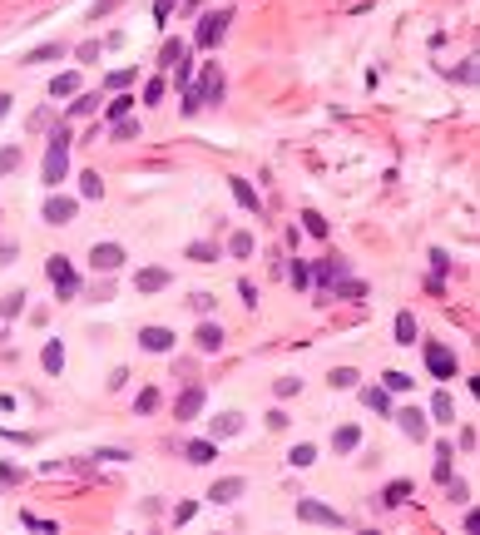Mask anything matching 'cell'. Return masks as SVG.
<instances>
[{
    "label": "cell",
    "mask_w": 480,
    "mask_h": 535,
    "mask_svg": "<svg viewBox=\"0 0 480 535\" xmlns=\"http://www.w3.org/2000/svg\"><path fill=\"white\" fill-rule=\"evenodd\" d=\"M70 179V129H50V154H45V169H40V184L45 189H60Z\"/></svg>",
    "instance_id": "obj_1"
},
{
    "label": "cell",
    "mask_w": 480,
    "mask_h": 535,
    "mask_svg": "<svg viewBox=\"0 0 480 535\" xmlns=\"http://www.w3.org/2000/svg\"><path fill=\"white\" fill-rule=\"evenodd\" d=\"M228 20H233V10H203L198 30H193V45L198 50H218V40L228 35Z\"/></svg>",
    "instance_id": "obj_2"
},
{
    "label": "cell",
    "mask_w": 480,
    "mask_h": 535,
    "mask_svg": "<svg viewBox=\"0 0 480 535\" xmlns=\"http://www.w3.org/2000/svg\"><path fill=\"white\" fill-rule=\"evenodd\" d=\"M188 40H164V50H158V65L164 70H174V80L179 85H188V70H193V60H188Z\"/></svg>",
    "instance_id": "obj_3"
},
{
    "label": "cell",
    "mask_w": 480,
    "mask_h": 535,
    "mask_svg": "<svg viewBox=\"0 0 480 535\" xmlns=\"http://www.w3.org/2000/svg\"><path fill=\"white\" fill-rule=\"evenodd\" d=\"M297 520L302 525H327V530H347V515L322 506V501H297Z\"/></svg>",
    "instance_id": "obj_4"
},
{
    "label": "cell",
    "mask_w": 480,
    "mask_h": 535,
    "mask_svg": "<svg viewBox=\"0 0 480 535\" xmlns=\"http://www.w3.org/2000/svg\"><path fill=\"white\" fill-rule=\"evenodd\" d=\"M45 273H50V283H55V293H60V302H70L75 298V288H80V278H75V268H70V258H50L45 263Z\"/></svg>",
    "instance_id": "obj_5"
},
{
    "label": "cell",
    "mask_w": 480,
    "mask_h": 535,
    "mask_svg": "<svg viewBox=\"0 0 480 535\" xmlns=\"http://www.w3.org/2000/svg\"><path fill=\"white\" fill-rule=\"evenodd\" d=\"M183 89H193L198 104H218V99H223V70L208 60V65H203V80H198V85H183Z\"/></svg>",
    "instance_id": "obj_6"
},
{
    "label": "cell",
    "mask_w": 480,
    "mask_h": 535,
    "mask_svg": "<svg viewBox=\"0 0 480 535\" xmlns=\"http://www.w3.org/2000/svg\"><path fill=\"white\" fill-rule=\"evenodd\" d=\"M421 352H426V367H431V377H436V382H451V377H456V352H451V347L426 342Z\"/></svg>",
    "instance_id": "obj_7"
},
{
    "label": "cell",
    "mask_w": 480,
    "mask_h": 535,
    "mask_svg": "<svg viewBox=\"0 0 480 535\" xmlns=\"http://www.w3.org/2000/svg\"><path fill=\"white\" fill-rule=\"evenodd\" d=\"M89 268L94 273H114V268H124V248L119 243H94L89 248Z\"/></svg>",
    "instance_id": "obj_8"
},
{
    "label": "cell",
    "mask_w": 480,
    "mask_h": 535,
    "mask_svg": "<svg viewBox=\"0 0 480 535\" xmlns=\"http://www.w3.org/2000/svg\"><path fill=\"white\" fill-rule=\"evenodd\" d=\"M75 208H80L75 198H65V193H55V198H45V213H40V219L60 228V223H75Z\"/></svg>",
    "instance_id": "obj_9"
},
{
    "label": "cell",
    "mask_w": 480,
    "mask_h": 535,
    "mask_svg": "<svg viewBox=\"0 0 480 535\" xmlns=\"http://www.w3.org/2000/svg\"><path fill=\"white\" fill-rule=\"evenodd\" d=\"M243 491H248V481H243V476H223V481H213L208 501H213V506H233Z\"/></svg>",
    "instance_id": "obj_10"
},
{
    "label": "cell",
    "mask_w": 480,
    "mask_h": 535,
    "mask_svg": "<svg viewBox=\"0 0 480 535\" xmlns=\"http://www.w3.org/2000/svg\"><path fill=\"white\" fill-rule=\"evenodd\" d=\"M169 288V268H139L134 273V293L144 298V293H164Z\"/></svg>",
    "instance_id": "obj_11"
},
{
    "label": "cell",
    "mask_w": 480,
    "mask_h": 535,
    "mask_svg": "<svg viewBox=\"0 0 480 535\" xmlns=\"http://www.w3.org/2000/svg\"><path fill=\"white\" fill-rule=\"evenodd\" d=\"M174 411H179V421H193V416L203 411V387H198V382H188V387L179 392V402H174Z\"/></svg>",
    "instance_id": "obj_12"
},
{
    "label": "cell",
    "mask_w": 480,
    "mask_h": 535,
    "mask_svg": "<svg viewBox=\"0 0 480 535\" xmlns=\"http://www.w3.org/2000/svg\"><path fill=\"white\" fill-rule=\"evenodd\" d=\"M396 416V426L411 437V441H426V411L421 406H406V411H391Z\"/></svg>",
    "instance_id": "obj_13"
},
{
    "label": "cell",
    "mask_w": 480,
    "mask_h": 535,
    "mask_svg": "<svg viewBox=\"0 0 480 535\" xmlns=\"http://www.w3.org/2000/svg\"><path fill=\"white\" fill-rule=\"evenodd\" d=\"M193 347H198V352H223V328L203 317V323H198V332H193Z\"/></svg>",
    "instance_id": "obj_14"
},
{
    "label": "cell",
    "mask_w": 480,
    "mask_h": 535,
    "mask_svg": "<svg viewBox=\"0 0 480 535\" xmlns=\"http://www.w3.org/2000/svg\"><path fill=\"white\" fill-rule=\"evenodd\" d=\"M174 342H179V337H174L169 328H144V332H139V347H144V352H174Z\"/></svg>",
    "instance_id": "obj_15"
},
{
    "label": "cell",
    "mask_w": 480,
    "mask_h": 535,
    "mask_svg": "<svg viewBox=\"0 0 480 535\" xmlns=\"http://www.w3.org/2000/svg\"><path fill=\"white\" fill-rule=\"evenodd\" d=\"M416 337H421L416 312H396V342H401V347H416Z\"/></svg>",
    "instance_id": "obj_16"
},
{
    "label": "cell",
    "mask_w": 480,
    "mask_h": 535,
    "mask_svg": "<svg viewBox=\"0 0 480 535\" xmlns=\"http://www.w3.org/2000/svg\"><path fill=\"white\" fill-rule=\"evenodd\" d=\"M213 456H218V441H188L183 446V461H193V466H208Z\"/></svg>",
    "instance_id": "obj_17"
},
{
    "label": "cell",
    "mask_w": 480,
    "mask_h": 535,
    "mask_svg": "<svg viewBox=\"0 0 480 535\" xmlns=\"http://www.w3.org/2000/svg\"><path fill=\"white\" fill-rule=\"evenodd\" d=\"M361 402L377 411V416H391V392H387V387H366V392H361Z\"/></svg>",
    "instance_id": "obj_18"
},
{
    "label": "cell",
    "mask_w": 480,
    "mask_h": 535,
    "mask_svg": "<svg viewBox=\"0 0 480 535\" xmlns=\"http://www.w3.org/2000/svg\"><path fill=\"white\" fill-rule=\"evenodd\" d=\"M238 432H243V416H238V411L213 416V441H218V437H238Z\"/></svg>",
    "instance_id": "obj_19"
},
{
    "label": "cell",
    "mask_w": 480,
    "mask_h": 535,
    "mask_svg": "<svg viewBox=\"0 0 480 535\" xmlns=\"http://www.w3.org/2000/svg\"><path fill=\"white\" fill-rule=\"evenodd\" d=\"M50 60H65V45H40L30 55H20V65H50Z\"/></svg>",
    "instance_id": "obj_20"
},
{
    "label": "cell",
    "mask_w": 480,
    "mask_h": 535,
    "mask_svg": "<svg viewBox=\"0 0 480 535\" xmlns=\"http://www.w3.org/2000/svg\"><path fill=\"white\" fill-rule=\"evenodd\" d=\"M129 110H134V94H124V89H114V99H110V104H104V119H110V124H114V119H124Z\"/></svg>",
    "instance_id": "obj_21"
},
{
    "label": "cell",
    "mask_w": 480,
    "mask_h": 535,
    "mask_svg": "<svg viewBox=\"0 0 480 535\" xmlns=\"http://www.w3.org/2000/svg\"><path fill=\"white\" fill-rule=\"evenodd\" d=\"M40 362H45V372H50V377H60V372H65V347H60V342H45Z\"/></svg>",
    "instance_id": "obj_22"
},
{
    "label": "cell",
    "mask_w": 480,
    "mask_h": 535,
    "mask_svg": "<svg viewBox=\"0 0 480 535\" xmlns=\"http://www.w3.org/2000/svg\"><path fill=\"white\" fill-rule=\"evenodd\" d=\"M332 446L347 456V451H357V446H361V432H357V426H337V432H332Z\"/></svg>",
    "instance_id": "obj_23"
},
{
    "label": "cell",
    "mask_w": 480,
    "mask_h": 535,
    "mask_svg": "<svg viewBox=\"0 0 480 535\" xmlns=\"http://www.w3.org/2000/svg\"><path fill=\"white\" fill-rule=\"evenodd\" d=\"M431 416H436V421H446V426L456 421V402H451V392H446V387L436 392V402H431Z\"/></svg>",
    "instance_id": "obj_24"
},
{
    "label": "cell",
    "mask_w": 480,
    "mask_h": 535,
    "mask_svg": "<svg viewBox=\"0 0 480 535\" xmlns=\"http://www.w3.org/2000/svg\"><path fill=\"white\" fill-rule=\"evenodd\" d=\"M94 110H99V89H80V99L70 104V115H75V119H84V115H94Z\"/></svg>",
    "instance_id": "obj_25"
},
{
    "label": "cell",
    "mask_w": 480,
    "mask_h": 535,
    "mask_svg": "<svg viewBox=\"0 0 480 535\" xmlns=\"http://www.w3.org/2000/svg\"><path fill=\"white\" fill-rule=\"evenodd\" d=\"M228 184H233V198H238L248 213H257V193H253V184H248V179H228Z\"/></svg>",
    "instance_id": "obj_26"
},
{
    "label": "cell",
    "mask_w": 480,
    "mask_h": 535,
    "mask_svg": "<svg viewBox=\"0 0 480 535\" xmlns=\"http://www.w3.org/2000/svg\"><path fill=\"white\" fill-rule=\"evenodd\" d=\"M20 312H25V288H15V293L0 298V317H20Z\"/></svg>",
    "instance_id": "obj_27"
},
{
    "label": "cell",
    "mask_w": 480,
    "mask_h": 535,
    "mask_svg": "<svg viewBox=\"0 0 480 535\" xmlns=\"http://www.w3.org/2000/svg\"><path fill=\"white\" fill-rule=\"evenodd\" d=\"M20 159H25V154H20V144H6V149H0V179L15 174V169H20Z\"/></svg>",
    "instance_id": "obj_28"
},
{
    "label": "cell",
    "mask_w": 480,
    "mask_h": 535,
    "mask_svg": "<svg viewBox=\"0 0 480 535\" xmlns=\"http://www.w3.org/2000/svg\"><path fill=\"white\" fill-rule=\"evenodd\" d=\"M342 273H347V263H342V258H337V263H332V258H327V263H317V283H337Z\"/></svg>",
    "instance_id": "obj_29"
},
{
    "label": "cell",
    "mask_w": 480,
    "mask_h": 535,
    "mask_svg": "<svg viewBox=\"0 0 480 535\" xmlns=\"http://www.w3.org/2000/svg\"><path fill=\"white\" fill-rule=\"evenodd\" d=\"M50 94H55V99H60V94H80V75H70V70H65V75H55Z\"/></svg>",
    "instance_id": "obj_30"
},
{
    "label": "cell",
    "mask_w": 480,
    "mask_h": 535,
    "mask_svg": "<svg viewBox=\"0 0 480 535\" xmlns=\"http://www.w3.org/2000/svg\"><path fill=\"white\" fill-rule=\"evenodd\" d=\"M99 193H104V179H99L94 169H89V174H80V198H99Z\"/></svg>",
    "instance_id": "obj_31"
},
{
    "label": "cell",
    "mask_w": 480,
    "mask_h": 535,
    "mask_svg": "<svg viewBox=\"0 0 480 535\" xmlns=\"http://www.w3.org/2000/svg\"><path fill=\"white\" fill-rule=\"evenodd\" d=\"M327 382H332L337 392H347V387H357V372H352V367H332V372H327Z\"/></svg>",
    "instance_id": "obj_32"
},
{
    "label": "cell",
    "mask_w": 480,
    "mask_h": 535,
    "mask_svg": "<svg viewBox=\"0 0 480 535\" xmlns=\"http://www.w3.org/2000/svg\"><path fill=\"white\" fill-rule=\"evenodd\" d=\"M228 253L233 258H253V233H233L228 238Z\"/></svg>",
    "instance_id": "obj_33"
},
{
    "label": "cell",
    "mask_w": 480,
    "mask_h": 535,
    "mask_svg": "<svg viewBox=\"0 0 480 535\" xmlns=\"http://www.w3.org/2000/svg\"><path fill=\"white\" fill-rule=\"evenodd\" d=\"M337 293L357 302V298H366V283H357V278H347V273H342V278H337Z\"/></svg>",
    "instance_id": "obj_34"
},
{
    "label": "cell",
    "mask_w": 480,
    "mask_h": 535,
    "mask_svg": "<svg viewBox=\"0 0 480 535\" xmlns=\"http://www.w3.org/2000/svg\"><path fill=\"white\" fill-rule=\"evenodd\" d=\"M287 461H292V466H312V461H317V446H307V441H297V446L287 451Z\"/></svg>",
    "instance_id": "obj_35"
},
{
    "label": "cell",
    "mask_w": 480,
    "mask_h": 535,
    "mask_svg": "<svg viewBox=\"0 0 480 535\" xmlns=\"http://www.w3.org/2000/svg\"><path fill=\"white\" fill-rule=\"evenodd\" d=\"M164 89H169V80H164V75H153V80L144 85V104H158V99H164Z\"/></svg>",
    "instance_id": "obj_36"
},
{
    "label": "cell",
    "mask_w": 480,
    "mask_h": 535,
    "mask_svg": "<svg viewBox=\"0 0 480 535\" xmlns=\"http://www.w3.org/2000/svg\"><path fill=\"white\" fill-rule=\"evenodd\" d=\"M188 258L193 263H218V248L213 243H188Z\"/></svg>",
    "instance_id": "obj_37"
},
{
    "label": "cell",
    "mask_w": 480,
    "mask_h": 535,
    "mask_svg": "<svg viewBox=\"0 0 480 535\" xmlns=\"http://www.w3.org/2000/svg\"><path fill=\"white\" fill-rule=\"evenodd\" d=\"M406 496H411V486H406V481H391V486L382 491V501H387V506H401Z\"/></svg>",
    "instance_id": "obj_38"
},
{
    "label": "cell",
    "mask_w": 480,
    "mask_h": 535,
    "mask_svg": "<svg viewBox=\"0 0 480 535\" xmlns=\"http://www.w3.org/2000/svg\"><path fill=\"white\" fill-rule=\"evenodd\" d=\"M451 446H436V481H451Z\"/></svg>",
    "instance_id": "obj_39"
},
{
    "label": "cell",
    "mask_w": 480,
    "mask_h": 535,
    "mask_svg": "<svg viewBox=\"0 0 480 535\" xmlns=\"http://www.w3.org/2000/svg\"><path fill=\"white\" fill-rule=\"evenodd\" d=\"M382 387H387V392H411V377H406V372H387Z\"/></svg>",
    "instance_id": "obj_40"
},
{
    "label": "cell",
    "mask_w": 480,
    "mask_h": 535,
    "mask_svg": "<svg viewBox=\"0 0 480 535\" xmlns=\"http://www.w3.org/2000/svg\"><path fill=\"white\" fill-rule=\"evenodd\" d=\"M134 85V70H114L110 80H104V89H129Z\"/></svg>",
    "instance_id": "obj_41"
},
{
    "label": "cell",
    "mask_w": 480,
    "mask_h": 535,
    "mask_svg": "<svg viewBox=\"0 0 480 535\" xmlns=\"http://www.w3.org/2000/svg\"><path fill=\"white\" fill-rule=\"evenodd\" d=\"M302 219H307V233H317V238H327V219H322V213H302Z\"/></svg>",
    "instance_id": "obj_42"
},
{
    "label": "cell",
    "mask_w": 480,
    "mask_h": 535,
    "mask_svg": "<svg viewBox=\"0 0 480 535\" xmlns=\"http://www.w3.org/2000/svg\"><path fill=\"white\" fill-rule=\"evenodd\" d=\"M134 134H139V124H134L129 115H124V119H114V139H134Z\"/></svg>",
    "instance_id": "obj_43"
},
{
    "label": "cell",
    "mask_w": 480,
    "mask_h": 535,
    "mask_svg": "<svg viewBox=\"0 0 480 535\" xmlns=\"http://www.w3.org/2000/svg\"><path fill=\"white\" fill-rule=\"evenodd\" d=\"M273 392H278V397H297V392H302V382H297V377H278V387H273Z\"/></svg>",
    "instance_id": "obj_44"
},
{
    "label": "cell",
    "mask_w": 480,
    "mask_h": 535,
    "mask_svg": "<svg viewBox=\"0 0 480 535\" xmlns=\"http://www.w3.org/2000/svg\"><path fill=\"white\" fill-rule=\"evenodd\" d=\"M75 55H80V65H89V60H99V40H84V45L75 50Z\"/></svg>",
    "instance_id": "obj_45"
},
{
    "label": "cell",
    "mask_w": 480,
    "mask_h": 535,
    "mask_svg": "<svg viewBox=\"0 0 480 535\" xmlns=\"http://www.w3.org/2000/svg\"><path fill=\"white\" fill-rule=\"evenodd\" d=\"M307 283H312V273H307V263H292V288H297V293H302V288H307Z\"/></svg>",
    "instance_id": "obj_46"
},
{
    "label": "cell",
    "mask_w": 480,
    "mask_h": 535,
    "mask_svg": "<svg viewBox=\"0 0 480 535\" xmlns=\"http://www.w3.org/2000/svg\"><path fill=\"white\" fill-rule=\"evenodd\" d=\"M124 6V0H94V20H104V15H114Z\"/></svg>",
    "instance_id": "obj_47"
},
{
    "label": "cell",
    "mask_w": 480,
    "mask_h": 535,
    "mask_svg": "<svg viewBox=\"0 0 480 535\" xmlns=\"http://www.w3.org/2000/svg\"><path fill=\"white\" fill-rule=\"evenodd\" d=\"M188 302H193V312H203V317H208V312H213V293H193V298H188Z\"/></svg>",
    "instance_id": "obj_48"
},
{
    "label": "cell",
    "mask_w": 480,
    "mask_h": 535,
    "mask_svg": "<svg viewBox=\"0 0 480 535\" xmlns=\"http://www.w3.org/2000/svg\"><path fill=\"white\" fill-rule=\"evenodd\" d=\"M134 406H139V411H153V406H158V392H153V387H144V392H139V402H134Z\"/></svg>",
    "instance_id": "obj_49"
},
{
    "label": "cell",
    "mask_w": 480,
    "mask_h": 535,
    "mask_svg": "<svg viewBox=\"0 0 480 535\" xmlns=\"http://www.w3.org/2000/svg\"><path fill=\"white\" fill-rule=\"evenodd\" d=\"M15 258H20V248H15V243H0V268H10Z\"/></svg>",
    "instance_id": "obj_50"
},
{
    "label": "cell",
    "mask_w": 480,
    "mask_h": 535,
    "mask_svg": "<svg viewBox=\"0 0 480 535\" xmlns=\"http://www.w3.org/2000/svg\"><path fill=\"white\" fill-rule=\"evenodd\" d=\"M174 15V0H153V20H169Z\"/></svg>",
    "instance_id": "obj_51"
},
{
    "label": "cell",
    "mask_w": 480,
    "mask_h": 535,
    "mask_svg": "<svg viewBox=\"0 0 480 535\" xmlns=\"http://www.w3.org/2000/svg\"><path fill=\"white\" fill-rule=\"evenodd\" d=\"M183 520H193V501H183V506H174V525H183Z\"/></svg>",
    "instance_id": "obj_52"
},
{
    "label": "cell",
    "mask_w": 480,
    "mask_h": 535,
    "mask_svg": "<svg viewBox=\"0 0 480 535\" xmlns=\"http://www.w3.org/2000/svg\"><path fill=\"white\" fill-rule=\"evenodd\" d=\"M50 119H55V115H50V110H40V115H35V119H30V129H35V134H40V129H50Z\"/></svg>",
    "instance_id": "obj_53"
},
{
    "label": "cell",
    "mask_w": 480,
    "mask_h": 535,
    "mask_svg": "<svg viewBox=\"0 0 480 535\" xmlns=\"http://www.w3.org/2000/svg\"><path fill=\"white\" fill-rule=\"evenodd\" d=\"M10 115V94H0V119H6Z\"/></svg>",
    "instance_id": "obj_54"
},
{
    "label": "cell",
    "mask_w": 480,
    "mask_h": 535,
    "mask_svg": "<svg viewBox=\"0 0 480 535\" xmlns=\"http://www.w3.org/2000/svg\"><path fill=\"white\" fill-rule=\"evenodd\" d=\"M183 6H188V10H198V6H203V0H183Z\"/></svg>",
    "instance_id": "obj_55"
},
{
    "label": "cell",
    "mask_w": 480,
    "mask_h": 535,
    "mask_svg": "<svg viewBox=\"0 0 480 535\" xmlns=\"http://www.w3.org/2000/svg\"><path fill=\"white\" fill-rule=\"evenodd\" d=\"M0 337H6V332H0Z\"/></svg>",
    "instance_id": "obj_56"
}]
</instances>
